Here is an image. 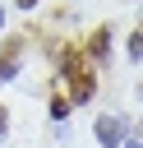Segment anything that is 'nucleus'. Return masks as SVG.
Segmentation results:
<instances>
[{
	"mask_svg": "<svg viewBox=\"0 0 143 148\" xmlns=\"http://www.w3.org/2000/svg\"><path fill=\"white\" fill-rule=\"evenodd\" d=\"M60 83L69 88V106H83V102H92V92H97V79H92V69H88V60H83L78 51L60 60Z\"/></svg>",
	"mask_w": 143,
	"mask_h": 148,
	"instance_id": "f257e3e1",
	"label": "nucleus"
},
{
	"mask_svg": "<svg viewBox=\"0 0 143 148\" xmlns=\"http://www.w3.org/2000/svg\"><path fill=\"white\" fill-rule=\"evenodd\" d=\"M125 116H97V125H92V134H97V143L101 148H120L125 143Z\"/></svg>",
	"mask_w": 143,
	"mask_h": 148,
	"instance_id": "f03ea898",
	"label": "nucleus"
},
{
	"mask_svg": "<svg viewBox=\"0 0 143 148\" xmlns=\"http://www.w3.org/2000/svg\"><path fill=\"white\" fill-rule=\"evenodd\" d=\"M88 56H92V65H101V60L111 56V28H97V32H92V46H88Z\"/></svg>",
	"mask_w": 143,
	"mask_h": 148,
	"instance_id": "7ed1b4c3",
	"label": "nucleus"
},
{
	"mask_svg": "<svg viewBox=\"0 0 143 148\" xmlns=\"http://www.w3.org/2000/svg\"><path fill=\"white\" fill-rule=\"evenodd\" d=\"M14 74H18V46H9V51H5V60H0V83H9Z\"/></svg>",
	"mask_w": 143,
	"mask_h": 148,
	"instance_id": "20e7f679",
	"label": "nucleus"
},
{
	"mask_svg": "<svg viewBox=\"0 0 143 148\" xmlns=\"http://www.w3.org/2000/svg\"><path fill=\"white\" fill-rule=\"evenodd\" d=\"M51 116H55V120H65V116H69V97H65V92H55V97H51Z\"/></svg>",
	"mask_w": 143,
	"mask_h": 148,
	"instance_id": "39448f33",
	"label": "nucleus"
},
{
	"mask_svg": "<svg viewBox=\"0 0 143 148\" xmlns=\"http://www.w3.org/2000/svg\"><path fill=\"white\" fill-rule=\"evenodd\" d=\"M129 60H143V32L129 37Z\"/></svg>",
	"mask_w": 143,
	"mask_h": 148,
	"instance_id": "423d86ee",
	"label": "nucleus"
},
{
	"mask_svg": "<svg viewBox=\"0 0 143 148\" xmlns=\"http://www.w3.org/2000/svg\"><path fill=\"white\" fill-rule=\"evenodd\" d=\"M5 134H9V111L0 106V143H5Z\"/></svg>",
	"mask_w": 143,
	"mask_h": 148,
	"instance_id": "0eeeda50",
	"label": "nucleus"
},
{
	"mask_svg": "<svg viewBox=\"0 0 143 148\" xmlns=\"http://www.w3.org/2000/svg\"><path fill=\"white\" fill-rule=\"evenodd\" d=\"M120 148H143V143H138V139H125V143H120Z\"/></svg>",
	"mask_w": 143,
	"mask_h": 148,
	"instance_id": "6e6552de",
	"label": "nucleus"
},
{
	"mask_svg": "<svg viewBox=\"0 0 143 148\" xmlns=\"http://www.w3.org/2000/svg\"><path fill=\"white\" fill-rule=\"evenodd\" d=\"M32 5H37V0H18V9H32Z\"/></svg>",
	"mask_w": 143,
	"mask_h": 148,
	"instance_id": "1a4fd4ad",
	"label": "nucleus"
},
{
	"mask_svg": "<svg viewBox=\"0 0 143 148\" xmlns=\"http://www.w3.org/2000/svg\"><path fill=\"white\" fill-rule=\"evenodd\" d=\"M0 32H5V9H0Z\"/></svg>",
	"mask_w": 143,
	"mask_h": 148,
	"instance_id": "9d476101",
	"label": "nucleus"
}]
</instances>
